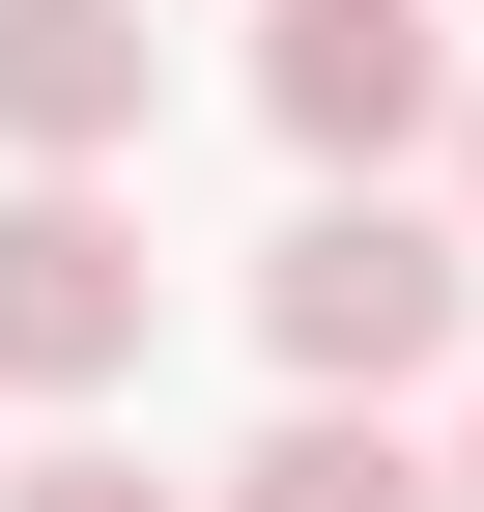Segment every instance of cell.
I'll return each instance as SVG.
<instances>
[{
  "mask_svg": "<svg viewBox=\"0 0 484 512\" xmlns=\"http://www.w3.org/2000/svg\"><path fill=\"white\" fill-rule=\"evenodd\" d=\"M456 313H484V228H428L399 171H314V228L257 256L285 399H428V370H456Z\"/></svg>",
  "mask_w": 484,
  "mask_h": 512,
  "instance_id": "6da1fadb",
  "label": "cell"
},
{
  "mask_svg": "<svg viewBox=\"0 0 484 512\" xmlns=\"http://www.w3.org/2000/svg\"><path fill=\"white\" fill-rule=\"evenodd\" d=\"M143 200L114 171H0V399H114L143 370Z\"/></svg>",
  "mask_w": 484,
  "mask_h": 512,
  "instance_id": "7a4b0ae2",
  "label": "cell"
},
{
  "mask_svg": "<svg viewBox=\"0 0 484 512\" xmlns=\"http://www.w3.org/2000/svg\"><path fill=\"white\" fill-rule=\"evenodd\" d=\"M257 114H285V171H399L456 114V29L428 0H257Z\"/></svg>",
  "mask_w": 484,
  "mask_h": 512,
  "instance_id": "3957f363",
  "label": "cell"
},
{
  "mask_svg": "<svg viewBox=\"0 0 484 512\" xmlns=\"http://www.w3.org/2000/svg\"><path fill=\"white\" fill-rule=\"evenodd\" d=\"M143 143V0H0V171H114Z\"/></svg>",
  "mask_w": 484,
  "mask_h": 512,
  "instance_id": "277c9868",
  "label": "cell"
},
{
  "mask_svg": "<svg viewBox=\"0 0 484 512\" xmlns=\"http://www.w3.org/2000/svg\"><path fill=\"white\" fill-rule=\"evenodd\" d=\"M228 512H456V456H428L399 399H285L257 456H228Z\"/></svg>",
  "mask_w": 484,
  "mask_h": 512,
  "instance_id": "5b68a950",
  "label": "cell"
},
{
  "mask_svg": "<svg viewBox=\"0 0 484 512\" xmlns=\"http://www.w3.org/2000/svg\"><path fill=\"white\" fill-rule=\"evenodd\" d=\"M0 512H200V484H143L114 427H57V456H0Z\"/></svg>",
  "mask_w": 484,
  "mask_h": 512,
  "instance_id": "8992f818",
  "label": "cell"
},
{
  "mask_svg": "<svg viewBox=\"0 0 484 512\" xmlns=\"http://www.w3.org/2000/svg\"><path fill=\"white\" fill-rule=\"evenodd\" d=\"M456 228H484V86H456Z\"/></svg>",
  "mask_w": 484,
  "mask_h": 512,
  "instance_id": "52a82bcc",
  "label": "cell"
},
{
  "mask_svg": "<svg viewBox=\"0 0 484 512\" xmlns=\"http://www.w3.org/2000/svg\"><path fill=\"white\" fill-rule=\"evenodd\" d=\"M456 512H484V427H456Z\"/></svg>",
  "mask_w": 484,
  "mask_h": 512,
  "instance_id": "ba28073f",
  "label": "cell"
}]
</instances>
